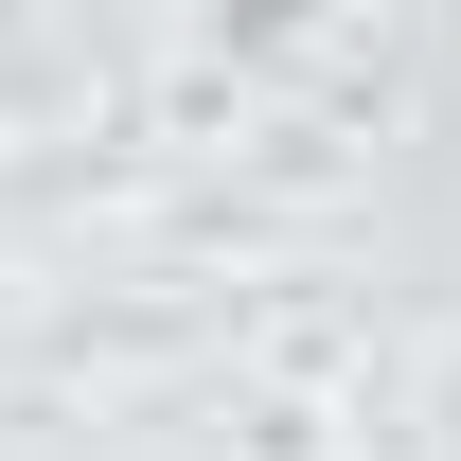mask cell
I'll return each instance as SVG.
<instances>
[{
    "label": "cell",
    "mask_w": 461,
    "mask_h": 461,
    "mask_svg": "<svg viewBox=\"0 0 461 461\" xmlns=\"http://www.w3.org/2000/svg\"><path fill=\"white\" fill-rule=\"evenodd\" d=\"M230 18H249V36H285V18H320V0H230Z\"/></svg>",
    "instance_id": "cell-1"
}]
</instances>
